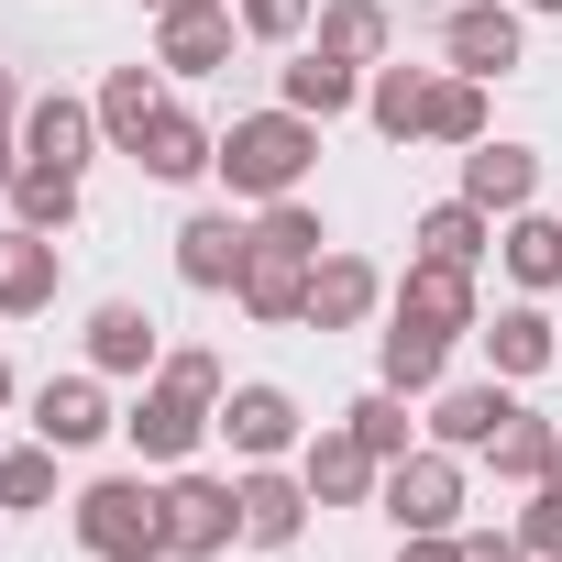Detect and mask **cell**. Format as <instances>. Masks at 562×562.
Wrapping results in <instances>:
<instances>
[{"instance_id":"obj_1","label":"cell","mask_w":562,"mask_h":562,"mask_svg":"<svg viewBox=\"0 0 562 562\" xmlns=\"http://www.w3.org/2000/svg\"><path fill=\"white\" fill-rule=\"evenodd\" d=\"M210 419H221V353H166L122 430H133V452H144V463H188Z\"/></svg>"},{"instance_id":"obj_2","label":"cell","mask_w":562,"mask_h":562,"mask_svg":"<svg viewBox=\"0 0 562 562\" xmlns=\"http://www.w3.org/2000/svg\"><path fill=\"white\" fill-rule=\"evenodd\" d=\"M310 155H321V122L310 111H254V122H232L221 133V177H232V199H299V177H310Z\"/></svg>"},{"instance_id":"obj_3","label":"cell","mask_w":562,"mask_h":562,"mask_svg":"<svg viewBox=\"0 0 562 562\" xmlns=\"http://www.w3.org/2000/svg\"><path fill=\"white\" fill-rule=\"evenodd\" d=\"M78 540L100 551V562H166L177 540H166V496L144 485V474H100L89 496H78Z\"/></svg>"},{"instance_id":"obj_4","label":"cell","mask_w":562,"mask_h":562,"mask_svg":"<svg viewBox=\"0 0 562 562\" xmlns=\"http://www.w3.org/2000/svg\"><path fill=\"white\" fill-rule=\"evenodd\" d=\"M386 518L397 529H452L463 518V463L452 452H397L386 463Z\"/></svg>"},{"instance_id":"obj_5","label":"cell","mask_w":562,"mask_h":562,"mask_svg":"<svg viewBox=\"0 0 562 562\" xmlns=\"http://www.w3.org/2000/svg\"><path fill=\"white\" fill-rule=\"evenodd\" d=\"M310 265H321V254H288V243L254 232V254H243V276H232L243 321H310Z\"/></svg>"},{"instance_id":"obj_6","label":"cell","mask_w":562,"mask_h":562,"mask_svg":"<svg viewBox=\"0 0 562 562\" xmlns=\"http://www.w3.org/2000/svg\"><path fill=\"white\" fill-rule=\"evenodd\" d=\"M210 430H232V452H243V463H276V452L299 441V397H288V386H232Z\"/></svg>"},{"instance_id":"obj_7","label":"cell","mask_w":562,"mask_h":562,"mask_svg":"<svg viewBox=\"0 0 562 562\" xmlns=\"http://www.w3.org/2000/svg\"><path fill=\"white\" fill-rule=\"evenodd\" d=\"M221 56H232V12H221V0H177V12H155V67L210 78Z\"/></svg>"},{"instance_id":"obj_8","label":"cell","mask_w":562,"mask_h":562,"mask_svg":"<svg viewBox=\"0 0 562 562\" xmlns=\"http://www.w3.org/2000/svg\"><path fill=\"white\" fill-rule=\"evenodd\" d=\"M232 529H243V496H232V485H210V474H177V485H166V540H177L188 562L221 551Z\"/></svg>"},{"instance_id":"obj_9","label":"cell","mask_w":562,"mask_h":562,"mask_svg":"<svg viewBox=\"0 0 562 562\" xmlns=\"http://www.w3.org/2000/svg\"><path fill=\"white\" fill-rule=\"evenodd\" d=\"M232 496H243V540H265V551H288V540L310 529V507H321V496H310V474H265V463H254Z\"/></svg>"},{"instance_id":"obj_10","label":"cell","mask_w":562,"mask_h":562,"mask_svg":"<svg viewBox=\"0 0 562 562\" xmlns=\"http://www.w3.org/2000/svg\"><path fill=\"white\" fill-rule=\"evenodd\" d=\"M397 321H419V331H474V265L419 254V265H408V288H397Z\"/></svg>"},{"instance_id":"obj_11","label":"cell","mask_w":562,"mask_h":562,"mask_svg":"<svg viewBox=\"0 0 562 562\" xmlns=\"http://www.w3.org/2000/svg\"><path fill=\"white\" fill-rule=\"evenodd\" d=\"M375 485H386V463L364 452V430H353V419L310 441V496H321V507H353V496H375Z\"/></svg>"},{"instance_id":"obj_12","label":"cell","mask_w":562,"mask_h":562,"mask_svg":"<svg viewBox=\"0 0 562 562\" xmlns=\"http://www.w3.org/2000/svg\"><path fill=\"white\" fill-rule=\"evenodd\" d=\"M243 254H254V232H243L232 210H199V221L177 232V276H188V288H232Z\"/></svg>"},{"instance_id":"obj_13","label":"cell","mask_w":562,"mask_h":562,"mask_svg":"<svg viewBox=\"0 0 562 562\" xmlns=\"http://www.w3.org/2000/svg\"><path fill=\"white\" fill-rule=\"evenodd\" d=\"M89 133H100V100H34V122H23V166H89Z\"/></svg>"},{"instance_id":"obj_14","label":"cell","mask_w":562,"mask_h":562,"mask_svg":"<svg viewBox=\"0 0 562 562\" xmlns=\"http://www.w3.org/2000/svg\"><path fill=\"white\" fill-rule=\"evenodd\" d=\"M375 299H386V288H375L364 254H321V265H310V321H321V331H353Z\"/></svg>"},{"instance_id":"obj_15","label":"cell","mask_w":562,"mask_h":562,"mask_svg":"<svg viewBox=\"0 0 562 562\" xmlns=\"http://www.w3.org/2000/svg\"><path fill=\"white\" fill-rule=\"evenodd\" d=\"M56 243L45 232H0V321H23V310H45L56 299Z\"/></svg>"},{"instance_id":"obj_16","label":"cell","mask_w":562,"mask_h":562,"mask_svg":"<svg viewBox=\"0 0 562 562\" xmlns=\"http://www.w3.org/2000/svg\"><path fill=\"white\" fill-rule=\"evenodd\" d=\"M441 45H452L463 78H496V67H518V12H496V0H463Z\"/></svg>"},{"instance_id":"obj_17","label":"cell","mask_w":562,"mask_h":562,"mask_svg":"<svg viewBox=\"0 0 562 562\" xmlns=\"http://www.w3.org/2000/svg\"><path fill=\"white\" fill-rule=\"evenodd\" d=\"M529 188H540L529 144H463V199L474 210H529Z\"/></svg>"},{"instance_id":"obj_18","label":"cell","mask_w":562,"mask_h":562,"mask_svg":"<svg viewBox=\"0 0 562 562\" xmlns=\"http://www.w3.org/2000/svg\"><path fill=\"white\" fill-rule=\"evenodd\" d=\"M34 430H45L56 452H78V441H100V430H122V419H111V397H100L89 375H56V386L34 397Z\"/></svg>"},{"instance_id":"obj_19","label":"cell","mask_w":562,"mask_h":562,"mask_svg":"<svg viewBox=\"0 0 562 562\" xmlns=\"http://www.w3.org/2000/svg\"><path fill=\"white\" fill-rule=\"evenodd\" d=\"M89 364H100V375H155V364H166V353H155V321H144L133 299H111V310L89 321Z\"/></svg>"},{"instance_id":"obj_20","label":"cell","mask_w":562,"mask_h":562,"mask_svg":"<svg viewBox=\"0 0 562 562\" xmlns=\"http://www.w3.org/2000/svg\"><path fill=\"white\" fill-rule=\"evenodd\" d=\"M507 408H518L507 386H452V397L430 408V441H441V452H485V441L507 430Z\"/></svg>"},{"instance_id":"obj_21","label":"cell","mask_w":562,"mask_h":562,"mask_svg":"<svg viewBox=\"0 0 562 562\" xmlns=\"http://www.w3.org/2000/svg\"><path fill=\"white\" fill-rule=\"evenodd\" d=\"M210 155H221V144H210V133H199L188 111H155V122L133 133V166H144V177H199Z\"/></svg>"},{"instance_id":"obj_22","label":"cell","mask_w":562,"mask_h":562,"mask_svg":"<svg viewBox=\"0 0 562 562\" xmlns=\"http://www.w3.org/2000/svg\"><path fill=\"white\" fill-rule=\"evenodd\" d=\"M430 89H441V78H419V67H375V78H364V111H375V133H386V144H408V133L430 122Z\"/></svg>"},{"instance_id":"obj_23","label":"cell","mask_w":562,"mask_h":562,"mask_svg":"<svg viewBox=\"0 0 562 562\" xmlns=\"http://www.w3.org/2000/svg\"><path fill=\"white\" fill-rule=\"evenodd\" d=\"M321 56L331 67H375L386 56V0H331L321 12Z\"/></svg>"},{"instance_id":"obj_24","label":"cell","mask_w":562,"mask_h":562,"mask_svg":"<svg viewBox=\"0 0 562 562\" xmlns=\"http://www.w3.org/2000/svg\"><path fill=\"white\" fill-rule=\"evenodd\" d=\"M353 100H364V67H331L321 45H310V56L288 67V111H310V122H331V111H353Z\"/></svg>"},{"instance_id":"obj_25","label":"cell","mask_w":562,"mask_h":562,"mask_svg":"<svg viewBox=\"0 0 562 562\" xmlns=\"http://www.w3.org/2000/svg\"><path fill=\"white\" fill-rule=\"evenodd\" d=\"M441 353H452V331L386 321V386H397V397H430V386H441Z\"/></svg>"},{"instance_id":"obj_26","label":"cell","mask_w":562,"mask_h":562,"mask_svg":"<svg viewBox=\"0 0 562 562\" xmlns=\"http://www.w3.org/2000/svg\"><path fill=\"white\" fill-rule=\"evenodd\" d=\"M485 452H496V474H518V485H540V474L562 463V430H551V419H529V408H507V430H496Z\"/></svg>"},{"instance_id":"obj_27","label":"cell","mask_w":562,"mask_h":562,"mask_svg":"<svg viewBox=\"0 0 562 562\" xmlns=\"http://www.w3.org/2000/svg\"><path fill=\"white\" fill-rule=\"evenodd\" d=\"M12 210H23V232H67L78 221V177L67 166H23L12 177Z\"/></svg>"},{"instance_id":"obj_28","label":"cell","mask_w":562,"mask_h":562,"mask_svg":"<svg viewBox=\"0 0 562 562\" xmlns=\"http://www.w3.org/2000/svg\"><path fill=\"white\" fill-rule=\"evenodd\" d=\"M485 353H496V375H540L551 364V321L540 310H496L485 321Z\"/></svg>"},{"instance_id":"obj_29","label":"cell","mask_w":562,"mask_h":562,"mask_svg":"<svg viewBox=\"0 0 562 562\" xmlns=\"http://www.w3.org/2000/svg\"><path fill=\"white\" fill-rule=\"evenodd\" d=\"M507 276H518V288H562V221H507Z\"/></svg>"},{"instance_id":"obj_30","label":"cell","mask_w":562,"mask_h":562,"mask_svg":"<svg viewBox=\"0 0 562 562\" xmlns=\"http://www.w3.org/2000/svg\"><path fill=\"white\" fill-rule=\"evenodd\" d=\"M155 111H166V100H155V78H144V67H111V89H100V133H111L122 155H133V133H144Z\"/></svg>"},{"instance_id":"obj_31","label":"cell","mask_w":562,"mask_h":562,"mask_svg":"<svg viewBox=\"0 0 562 562\" xmlns=\"http://www.w3.org/2000/svg\"><path fill=\"white\" fill-rule=\"evenodd\" d=\"M419 254H441V265H474V254H485V210H474V199H441V210H419Z\"/></svg>"},{"instance_id":"obj_32","label":"cell","mask_w":562,"mask_h":562,"mask_svg":"<svg viewBox=\"0 0 562 562\" xmlns=\"http://www.w3.org/2000/svg\"><path fill=\"white\" fill-rule=\"evenodd\" d=\"M419 133H430V144H485V89H474V78H441Z\"/></svg>"},{"instance_id":"obj_33","label":"cell","mask_w":562,"mask_h":562,"mask_svg":"<svg viewBox=\"0 0 562 562\" xmlns=\"http://www.w3.org/2000/svg\"><path fill=\"white\" fill-rule=\"evenodd\" d=\"M342 419L364 430V452H375V463H397V452H408V397H397V386H375V397H353Z\"/></svg>"},{"instance_id":"obj_34","label":"cell","mask_w":562,"mask_h":562,"mask_svg":"<svg viewBox=\"0 0 562 562\" xmlns=\"http://www.w3.org/2000/svg\"><path fill=\"white\" fill-rule=\"evenodd\" d=\"M518 540H529V562H562V463L529 485V507H518Z\"/></svg>"},{"instance_id":"obj_35","label":"cell","mask_w":562,"mask_h":562,"mask_svg":"<svg viewBox=\"0 0 562 562\" xmlns=\"http://www.w3.org/2000/svg\"><path fill=\"white\" fill-rule=\"evenodd\" d=\"M45 496H56V441H34V452L0 463V507H45Z\"/></svg>"},{"instance_id":"obj_36","label":"cell","mask_w":562,"mask_h":562,"mask_svg":"<svg viewBox=\"0 0 562 562\" xmlns=\"http://www.w3.org/2000/svg\"><path fill=\"white\" fill-rule=\"evenodd\" d=\"M310 12H321V0H243V34L254 45H288V34H310Z\"/></svg>"},{"instance_id":"obj_37","label":"cell","mask_w":562,"mask_h":562,"mask_svg":"<svg viewBox=\"0 0 562 562\" xmlns=\"http://www.w3.org/2000/svg\"><path fill=\"white\" fill-rule=\"evenodd\" d=\"M463 562H529V540H518V529H474V540H463Z\"/></svg>"},{"instance_id":"obj_38","label":"cell","mask_w":562,"mask_h":562,"mask_svg":"<svg viewBox=\"0 0 562 562\" xmlns=\"http://www.w3.org/2000/svg\"><path fill=\"white\" fill-rule=\"evenodd\" d=\"M408 562H463V540L452 529H408Z\"/></svg>"},{"instance_id":"obj_39","label":"cell","mask_w":562,"mask_h":562,"mask_svg":"<svg viewBox=\"0 0 562 562\" xmlns=\"http://www.w3.org/2000/svg\"><path fill=\"white\" fill-rule=\"evenodd\" d=\"M23 177V155H12V122H0V188H12Z\"/></svg>"},{"instance_id":"obj_40","label":"cell","mask_w":562,"mask_h":562,"mask_svg":"<svg viewBox=\"0 0 562 562\" xmlns=\"http://www.w3.org/2000/svg\"><path fill=\"white\" fill-rule=\"evenodd\" d=\"M0 408H12V364H0Z\"/></svg>"},{"instance_id":"obj_41","label":"cell","mask_w":562,"mask_h":562,"mask_svg":"<svg viewBox=\"0 0 562 562\" xmlns=\"http://www.w3.org/2000/svg\"><path fill=\"white\" fill-rule=\"evenodd\" d=\"M0 122H12V78H0Z\"/></svg>"},{"instance_id":"obj_42","label":"cell","mask_w":562,"mask_h":562,"mask_svg":"<svg viewBox=\"0 0 562 562\" xmlns=\"http://www.w3.org/2000/svg\"><path fill=\"white\" fill-rule=\"evenodd\" d=\"M430 12H463V0H430Z\"/></svg>"},{"instance_id":"obj_43","label":"cell","mask_w":562,"mask_h":562,"mask_svg":"<svg viewBox=\"0 0 562 562\" xmlns=\"http://www.w3.org/2000/svg\"><path fill=\"white\" fill-rule=\"evenodd\" d=\"M529 12H562V0H529Z\"/></svg>"},{"instance_id":"obj_44","label":"cell","mask_w":562,"mask_h":562,"mask_svg":"<svg viewBox=\"0 0 562 562\" xmlns=\"http://www.w3.org/2000/svg\"><path fill=\"white\" fill-rule=\"evenodd\" d=\"M144 12H177V0H144Z\"/></svg>"}]
</instances>
